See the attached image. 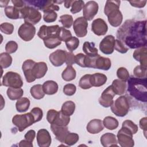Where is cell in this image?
Listing matches in <instances>:
<instances>
[{
    "label": "cell",
    "mask_w": 147,
    "mask_h": 147,
    "mask_svg": "<svg viewBox=\"0 0 147 147\" xmlns=\"http://www.w3.org/2000/svg\"><path fill=\"white\" fill-rule=\"evenodd\" d=\"M146 21L127 20L117 30V38L131 49L146 47Z\"/></svg>",
    "instance_id": "cell-1"
},
{
    "label": "cell",
    "mask_w": 147,
    "mask_h": 147,
    "mask_svg": "<svg viewBox=\"0 0 147 147\" xmlns=\"http://www.w3.org/2000/svg\"><path fill=\"white\" fill-rule=\"evenodd\" d=\"M127 81V92L138 101L146 103L147 101V79L129 77Z\"/></svg>",
    "instance_id": "cell-2"
},
{
    "label": "cell",
    "mask_w": 147,
    "mask_h": 147,
    "mask_svg": "<svg viewBox=\"0 0 147 147\" xmlns=\"http://www.w3.org/2000/svg\"><path fill=\"white\" fill-rule=\"evenodd\" d=\"M120 1H107L104 7V13L107 16L108 21L114 27L119 26L123 20V16L119 10Z\"/></svg>",
    "instance_id": "cell-3"
},
{
    "label": "cell",
    "mask_w": 147,
    "mask_h": 147,
    "mask_svg": "<svg viewBox=\"0 0 147 147\" xmlns=\"http://www.w3.org/2000/svg\"><path fill=\"white\" fill-rule=\"evenodd\" d=\"M84 65L85 67L107 71L111 66V62L109 58L100 56L99 54L93 57L86 55Z\"/></svg>",
    "instance_id": "cell-4"
},
{
    "label": "cell",
    "mask_w": 147,
    "mask_h": 147,
    "mask_svg": "<svg viewBox=\"0 0 147 147\" xmlns=\"http://www.w3.org/2000/svg\"><path fill=\"white\" fill-rule=\"evenodd\" d=\"M20 11L21 18H24L26 23L34 25L39 22L41 19V14L38 10L27 4L20 9Z\"/></svg>",
    "instance_id": "cell-5"
},
{
    "label": "cell",
    "mask_w": 147,
    "mask_h": 147,
    "mask_svg": "<svg viewBox=\"0 0 147 147\" xmlns=\"http://www.w3.org/2000/svg\"><path fill=\"white\" fill-rule=\"evenodd\" d=\"M130 107V101L126 96L121 95L111 105V111L118 117H125L128 113Z\"/></svg>",
    "instance_id": "cell-6"
},
{
    "label": "cell",
    "mask_w": 147,
    "mask_h": 147,
    "mask_svg": "<svg viewBox=\"0 0 147 147\" xmlns=\"http://www.w3.org/2000/svg\"><path fill=\"white\" fill-rule=\"evenodd\" d=\"M12 122L18 128L19 131H24L26 128L35 123L34 117L30 112L15 115L12 118Z\"/></svg>",
    "instance_id": "cell-7"
},
{
    "label": "cell",
    "mask_w": 147,
    "mask_h": 147,
    "mask_svg": "<svg viewBox=\"0 0 147 147\" xmlns=\"http://www.w3.org/2000/svg\"><path fill=\"white\" fill-rule=\"evenodd\" d=\"M2 85L13 88H21L23 86V81L20 74L9 71L3 76Z\"/></svg>",
    "instance_id": "cell-8"
},
{
    "label": "cell",
    "mask_w": 147,
    "mask_h": 147,
    "mask_svg": "<svg viewBox=\"0 0 147 147\" xmlns=\"http://www.w3.org/2000/svg\"><path fill=\"white\" fill-rule=\"evenodd\" d=\"M29 6H33L38 10H42L44 13L48 11H59L60 7L58 5L54 3L53 1H44V0H31L24 1Z\"/></svg>",
    "instance_id": "cell-9"
},
{
    "label": "cell",
    "mask_w": 147,
    "mask_h": 147,
    "mask_svg": "<svg viewBox=\"0 0 147 147\" xmlns=\"http://www.w3.org/2000/svg\"><path fill=\"white\" fill-rule=\"evenodd\" d=\"M133 135V133L129 129L122 127L117 135L118 143L122 147H133L134 145Z\"/></svg>",
    "instance_id": "cell-10"
},
{
    "label": "cell",
    "mask_w": 147,
    "mask_h": 147,
    "mask_svg": "<svg viewBox=\"0 0 147 147\" xmlns=\"http://www.w3.org/2000/svg\"><path fill=\"white\" fill-rule=\"evenodd\" d=\"M36 34V28L33 25L29 23H24L18 30V34L19 37L25 41H29L32 40Z\"/></svg>",
    "instance_id": "cell-11"
},
{
    "label": "cell",
    "mask_w": 147,
    "mask_h": 147,
    "mask_svg": "<svg viewBox=\"0 0 147 147\" xmlns=\"http://www.w3.org/2000/svg\"><path fill=\"white\" fill-rule=\"evenodd\" d=\"M87 27V21L83 17L77 18L73 22L74 30L78 37H84L86 36Z\"/></svg>",
    "instance_id": "cell-12"
},
{
    "label": "cell",
    "mask_w": 147,
    "mask_h": 147,
    "mask_svg": "<svg viewBox=\"0 0 147 147\" xmlns=\"http://www.w3.org/2000/svg\"><path fill=\"white\" fill-rule=\"evenodd\" d=\"M60 26L58 25L46 26L43 25L40 26L37 33V36L43 40L52 36H58ZM59 37V36H58Z\"/></svg>",
    "instance_id": "cell-13"
},
{
    "label": "cell",
    "mask_w": 147,
    "mask_h": 147,
    "mask_svg": "<svg viewBox=\"0 0 147 147\" xmlns=\"http://www.w3.org/2000/svg\"><path fill=\"white\" fill-rule=\"evenodd\" d=\"M115 37L113 35H107L105 37L99 44L100 51L106 55L113 53L114 50Z\"/></svg>",
    "instance_id": "cell-14"
},
{
    "label": "cell",
    "mask_w": 147,
    "mask_h": 147,
    "mask_svg": "<svg viewBox=\"0 0 147 147\" xmlns=\"http://www.w3.org/2000/svg\"><path fill=\"white\" fill-rule=\"evenodd\" d=\"M98 4L94 1H88L83 8V17L87 21L92 20L98 11Z\"/></svg>",
    "instance_id": "cell-15"
},
{
    "label": "cell",
    "mask_w": 147,
    "mask_h": 147,
    "mask_svg": "<svg viewBox=\"0 0 147 147\" xmlns=\"http://www.w3.org/2000/svg\"><path fill=\"white\" fill-rule=\"evenodd\" d=\"M115 94L114 92L112 87L109 86L102 93L98 101L99 104L104 107H109L113 104L114 100L113 98Z\"/></svg>",
    "instance_id": "cell-16"
},
{
    "label": "cell",
    "mask_w": 147,
    "mask_h": 147,
    "mask_svg": "<svg viewBox=\"0 0 147 147\" xmlns=\"http://www.w3.org/2000/svg\"><path fill=\"white\" fill-rule=\"evenodd\" d=\"M67 52L62 49H57L49 55V61L53 66L59 67L66 61Z\"/></svg>",
    "instance_id": "cell-17"
},
{
    "label": "cell",
    "mask_w": 147,
    "mask_h": 147,
    "mask_svg": "<svg viewBox=\"0 0 147 147\" xmlns=\"http://www.w3.org/2000/svg\"><path fill=\"white\" fill-rule=\"evenodd\" d=\"M91 30L97 36H103L108 30L106 22L100 18L94 20L91 24Z\"/></svg>",
    "instance_id": "cell-18"
},
{
    "label": "cell",
    "mask_w": 147,
    "mask_h": 147,
    "mask_svg": "<svg viewBox=\"0 0 147 147\" xmlns=\"http://www.w3.org/2000/svg\"><path fill=\"white\" fill-rule=\"evenodd\" d=\"M35 63L36 62L33 60L28 59L24 61L22 64V69L28 83L33 82L36 79L33 75V68Z\"/></svg>",
    "instance_id": "cell-19"
},
{
    "label": "cell",
    "mask_w": 147,
    "mask_h": 147,
    "mask_svg": "<svg viewBox=\"0 0 147 147\" xmlns=\"http://www.w3.org/2000/svg\"><path fill=\"white\" fill-rule=\"evenodd\" d=\"M52 139L49 131L45 129H40L37 133V142L40 147H48Z\"/></svg>",
    "instance_id": "cell-20"
},
{
    "label": "cell",
    "mask_w": 147,
    "mask_h": 147,
    "mask_svg": "<svg viewBox=\"0 0 147 147\" xmlns=\"http://www.w3.org/2000/svg\"><path fill=\"white\" fill-rule=\"evenodd\" d=\"M51 129L55 136L56 138L61 142H63L67 134L69 132L67 126H61L51 124Z\"/></svg>",
    "instance_id": "cell-21"
},
{
    "label": "cell",
    "mask_w": 147,
    "mask_h": 147,
    "mask_svg": "<svg viewBox=\"0 0 147 147\" xmlns=\"http://www.w3.org/2000/svg\"><path fill=\"white\" fill-rule=\"evenodd\" d=\"M133 57L136 60L140 61L141 66L144 68H146V46L138 48L136 49L133 54Z\"/></svg>",
    "instance_id": "cell-22"
},
{
    "label": "cell",
    "mask_w": 147,
    "mask_h": 147,
    "mask_svg": "<svg viewBox=\"0 0 147 147\" xmlns=\"http://www.w3.org/2000/svg\"><path fill=\"white\" fill-rule=\"evenodd\" d=\"M100 141L101 144L104 147L118 146L116 136L111 133H106L103 134L100 137Z\"/></svg>",
    "instance_id": "cell-23"
},
{
    "label": "cell",
    "mask_w": 147,
    "mask_h": 147,
    "mask_svg": "<svg viewBox=\"0 0 147 147\" xmlns=\"http://www.w3.org/2000/svg\"><path fill=\"white\" fill-rule=\"evenodd\" d=\"M86 129L91 134H98L103 129V122L99 119H92L88 123Z\"/></svg>",
    "instance_id": "cell-24"
},
{
    "label": "cell",
    "mask_w": 147,
    "mask_h": 147,
    "mask_svg": "<svg viewBox=\"0 0 147 147\" xmlns=\"http://www.w3.org/2000/svg\"><path fill=\"white\" fill-rule=\"evenodd\" d=\"M48 71V66L45 62L36 63L33 68V75L36 79H40L45 76Z\"/></svg>",
    "instance_id": "cell-25"
},
{
    "label": "cell",
    "mask_w": 147,
    "mask_h": 147,
    "mask_svg": "<svg viewBox=\"0 0 147 147\" xmlns=\"http://www.w3.org/2000/svg\"><path fill=\"white\" fill-rule=\"evenodd\" d=\"M107 76L101 73H95L91 75L90 82L93 87H100L105 84L107 81Z\"/></svg>",
    "instance_id": "cell-26"
},
{
    "label": "cell",
    "mask_w": 147,
    "mask_h": 147,
    "mask_svg": "<svg viewBox=\"0 0 147 147\" xmlns=\"http://www.w3.org/2000/svg\"><path fill=\"white\" fill-rule=\"evenodd\" d=\"M115 95H122L126 91V83L120 79H115L113 81L111 85Z\"/></svg>",
    "instance_id": "cell-27"
},
{
    "label": "cell",
    "mask_w": 147,
    "mask_h": 147,
    "mask_svg": "<svg viewBox=\"0 0 147 147\" xmlns=\"http://www.w3.org/2000/svg\"><path fill=\"white\" fill-rule=\"evenodd\" d=\"M45 94L47 95H53L57 92L58 84L53 80H47L42 85Z\"/></svg>",
    "instance_id": "cell-28"
},
{
    "label": "cell",
    "mask_w": 147,
    "mask_h": 147,
    "mask_svg": "<svg viewBox=\"0 0 147 147\" xmlns=\"http://www.w3.org/2000/svg\"><path fill=\"white\" fill-rule=\"evenodd\" d=\"M83 51L88 56L93 57L98 55V51L95 47L94 42H84L83 45Z\"/></svg>",
    "instance_id": "cell-29"
},
{
    "label": "cell",
    "mask_w": 147,
    "mask_h": 147,
    "mask_svg": "<svg viewBox=\"0 0 147 147\" xmlns=\"http://www.w3.org/2000/svg\"><path fill=\"white\" fill-rule=\"evenodd\" d=\"M6 93L8 98L10 100H14L22 98L24 94V91L21 88L9 87L7 90Z\"/></svg>",
    "instance_id": "cell-30"
},
{
    "label": "cell",
    "mask_w": 147,
    "mask_h": 147,
    "mask_svg": "<svg viewBox=\"0 0 147 147\" xmlns=\"http://www.w3.org/2000/svg\"><path fill=\"white\" fill-rule=\"evenodd\" d=\"M30 106V100L28 98L22 97L17 100L16 103L17 111L20 113L26 111Z\"/></svg>",
    "instance_id": "cell-31"
},
{
    "label": "cell",
    "mask_w": 147,
    "mask_h": 147,
    "mask_svg": "<svg viewBox=\"0 0 147 147\" xmlns=\"http://www.w3.org/2000/svg\"><path fill=\"white\" fill-rule=\"evenodd\" d=\"M5 14L7 17L11 20L21 18L20 11L18 9L13 6H9L5 8Z\"/></svg>",
    "instance_id": "cell-32"
},
{
    "label": "cell",
    "mask_w": 147,
    "mask_h": 147,
    "mask_svg": "<svg viewBox=\"0 0 147 147\" xmlns=\"http://www.w3.org/2000/svg\"><path fill=\"white\" fill-rule=\"evenodd\" d=\"M76 72L72 65L67 66L61 74V77L65 81L69 82L75 79Z\"/></svg>",
    "instance_id": "cell-33"
},
{
    "label": "cell",
    "mask_w": 147,
    "mask_h": 147,
    "mask_svg": "<svg viewBox=\"0 0 147 147\" xmlns=\"http://www.w3.org/2000/svg\"><path fill=\"white\" fill-rule=\"evenodd\" d=\"M75 110V103L71 100H67L65 102L61 108V111L64 115L71 116L72 115Z\"/></svg>",
    "instance_id": "cell-34"
},
{
    "label": "cell",
    "mask_w": 147,
    "mask_h": 147,
    "mask_svg": "<svg viewBox=\"0 0 147 147\" xmlns=\"http://www.w3.org/2000/svg\"><path fill=\"white\" fill-rule=\"evenodd\" d=\"M30 92L31 95L36 99H42L45 94L43 91L42 86L39 84L32 86L30 88Z\"/></svg>",
    "instance_id": "cell-35"
},
{
    "label": "cell",
    "mask_w": 147,
    "mask_h": 147,
    "mask_svg": "<svg viewBox=\"0 0 147 147\" xmlns=\"http://www.w3.org/2000/svg\"><path fill=\"white\" fill-rule=\"evenodd\" d=\"M103 126L109 130H114L117 129L119 125V123L118 120L110 116L106 117L103 121Z\"/></svg>",
    "instance_id": "cell-36"
},
{
    "label": "cell",
    "mask_w": 147,
    "mask_h": 147,
    "mask_svg": "<svg viewBox=\"0 0 147 147\" xmlns=\"http://www.w3.org/2000/svg\"><path fill=\"white\" fill-rule=\"evenodd\" d=\"M45 46L49 49H53L61 44V41L58 36H52L44 40Z\"/></svg>",
    "instance_id": "cell-37"
},
{
    "label": "cell",
    "mask_w": 147,
    "mask_h": 147,
    "mask_svg": "<svg viewBox=\"0 0 147 147\" xmlns=\"http://www.w3.org/2000/svg\"><path fill=\"white\" fill-rule=\"evenodd\" d=\"M12 63V57L9 53L3 52L0 54V65L2 68L9 67Z\"/></svg>",
    "instance_id": "cell-38"
},
{
    "label": "cell",
    "mask_w": 147,
    "mask_h": 147,
    "mask_svg": "<svg viewBox=\"0 0 147 147\" xmlns=\"http://www.w3.org/2000/svg\"><path fill=\"white\" fill-rule=\"evenodd\" d=\"M70 122L69 116L64 115L61 113V111H59L56 118L52 124H55L61 126H67Z\"/></svg>",
    "instance_id": "cell-39"
},
{
    "label": "cell",
    "mask_w": 147,
    "mask_h": 147,
    "mask_svg": "<svg viewBox=\"0 0 147 147\" xmlns=\"http://www.w3.org/2000/svg\"><path fill=\"white\" fill-rule=\"evenodd\" d=\"M65 42L68 50L70 52H72L79 47V40L78 39V38L76 37L72 36L69 39H68Z\"/></svg>",
    "instance_id": "cell-40"
},
{
    "label": "cell",
    "mask_w": 147,
    "mask_h": 147,
    "mask_svg": "<svg viewBox=\"0 0 147 147\" xmlns=\"http://www.w3.org/2000/svg\"><path fill=\"white\" fill-rule=\"evenodd\" d=\"M79 138V135L77 133L69 132L65 136L63 143H65L68 146H72L78 141Z\"/></svg>",
    "instance_id": "cell-41"
},
{
    "label": "cell",
    "mask_w": 147,
    "mask_h": 147,
    "mask_svg": "<svg viewBox=\"0 0 147 147\" xmlns=\"http://www.w3.org/2000/svg\"><path fill=\"white\" fill-rule=\"evenodd\" d=\"M90 74H86L83 75L80 79L79 82V86L82 89H89L92 87V85L90 82Z\"/></svg>",
    "instance_id": "cell-42"
},
{
    "label": "cell",
    "mask_w": 147,
    "mask_h": 147,
    "mask_svg": "<svg viewBox=\"0 0 147 147\" xmlns=\"http://www.w3.org/2000/svg\"><path fill=\"white\" fill-rule=\"evenodd\" d=\"M59 22H61L64 28H69L73 24L72 16L69 14L62 15L60 17Z\"/></svg>",
    "instance_id": "cell-43"
},
{
    "label": "cell",
    "mask_w": 147,
    "mask_h": 147,
    "mask_svg": "<svg viewBox=\"0 0 147 147\" xmlns=\"http://www.w3.org/2000/svg\"><path fill=\"white\" fill-rule=\"evenodd\" d=\"M146 68H144L141 65H138L134 68L133 70V74L136 78L141 79L145 78H146Z\"/></svg>",
    "instance_id": "cell-44"
},
{
    "label": "cell",
    "mask_w": 147,
    "mask_h": 147,
    "mask_svg": "<svg viewBox=\"0 0 147 147\" xmlns=\"http://www.w3.org/2000/svg\"><path fill=\"white\" fill-rule=\"evenodd\" d=\"M84 6V2L82 0L74 1L72 5L71 9L70 10L72 14H76L78 12H80Z\"/></svg>",
    "instance_id": "cell-45"
},
{
    "label": "cell",
    "mask_w": 147,
    "mask_h": 147,
    "mask_svg": "<svg viewBox=\"0 0 147 147\" xmlns=\"http://www.w3.org/2000/svg\"><path fill=\"white\" fill-rule=\"evenodd\" d=\"M58 36L60 40L62 41H66L68 39L72 37L71 31L66 29L64 27H60Z\"/></svg>",
    "instance_id": "cell-46"
},
{
    "label": "cell",
    "mask_w": 147,
    "mask_h": 147,
    "mask_svg": "<svg viewBox=\"0 0 147 147\" xmlns=\"http://www.w3.org/2000/svg\"><path fill=\"white\" fill-rule=\"evenodd\" d=\"M122 127H124L129 129L133 133V134H136L138 131V126L131 120H125L123 121Z\"/></svg>",
    "instance_id": "cell-47"
},
{
    "label": "cell",
    "mask_w": 147,
    "mask_h": 147,
    "mask_svg": "<svg viewBox=\"0 0 147 147\" xmlns=\"http://www.w3.org/2000/svg\"><path fill=\"white\" fill-rule=\"evenodd\" d=\"M57 17V14L55 11H48L44 13V21L47 23L55 21Z\"/></svg>",
    "instance_id": "cell-48"
},
{
    "label": "cell",
    "mask_w": 147,
    "mask_h": 147,
    "mask_svg": "<svg viewBox=\"0 0 147 147\" xmlns=\"http://www.w3.org/2000/svg\"><path fill=\"white\" fill-rule=\"evenodd\" d=\"M117 76L119 79L126 82L129 78V73L125 67H120L117 69Z\"/></svg>",
    "instance_id": "cell-49"
},
{
    "label": "cell",
    "mask_w": 147,
    "mask_h": 147,
    "mask_svg": "<svg viewBox=\"0 0 147 147\" xmlns=\"http://www.w3.org/2000/svg\"><path fill=\"white\" fill-rule=\"evenodd\" d=\"M0 30L5 34H11L14 30V25L9 22H3L0 25Z\"/></svg>",
    "instance_id": "cell-50"
},
{
    "label": "cell",
    "mask_w": 147,
    "mask_h": 147,
    "mask_svg": "<svg viewBox=\"0 0 147 147\" xmlns=\"http://www.w3.org/2000/svg\"><path fill=\"white\" fill-rule=\"evenodd\" d=\"M31 114L33 115L34 119V122H37L41 120L43 117L42 110L39 107H34L30 111Z\"/></svg>",
    "instance_id": "cell-51"
},
{
    "label": "cell",
    "mask_w": 147,
    "mask_h": 147,
    "mask_svg": "<svg viewBox=\"0 0 147 147\" xmlns=\"http://www.w3.org/2000/svg\"><path fill=\"white\" fill-rule=\"evenodd\" d=\"M76 90V87L75 84L69 83L65 84L63 87V92L67 96L73 95Z\"/></svg>",
    "instance_id": "cell-52"
},
{
    "label": "cell",
    "mask_w": 147,
    "mask_h": 147,
    "mask_svg": "<svg viewBox=\"0 0 147 147\" xmlns=\"http://www.w3.org/2000/svg\"><path fill=\"white\" fill-rule=\"evenodd\" d=\"M18 49V44L14 41H8L5 45V50L8 53H13Z\"/></svg>",
    "instance_id": "cell-53"
},
{
    "label": "cell",
    "mask_w": 147,
    "mask_h": 147,
    "mask_svg": "<svg viewBox=\"0 0 147 147\" xmlns=\"http://www.w3.org/2000/svg\"><path fill=\"white\" fill-rule=\"evenodd\" d=\"M114 49L117 52H118L121 53H125L129 50V48H127L122 41H121L120 40H119L118 39L115 40Z\"/></svg>",
    "instance_id": "cell-54"
},
{
    "label": "cell",
    "mask_w": 147,
    "mask_h": 147,
    "mask_svg": "<svg viewBox=\"0 0 147 147\" xmlns=\"http://www.w3.org/2000/svg\"><path fill=\"white\" fill-rule=\"evenodd\" d=\"M58 112L59 111L54 109H50L48 111L47 114V119L49 123L52 124L54 123L57 115Z\"/></svg>",
    "instance_id": "cell-55"
},
{
    "label": "cell",
    "mask_w": 147,
    "mask_h": 147,
    "mask_svg": "<svg viewBox=\"0 0 147 147\" xmlns=\"http://www.w3.org/2000/svg\"><path fill=\"white\" fill-rule=\"evenodd\" d=\"M85 57H86V55L82 53L76 54V55H75V63H76L80 67L84 68L85 67V65H84Z\"/></svg>",
    "instance_id": "cell-56"
},
{
    "label": "cell",
    "mask_w": 147,
    "mask_h": 147,
    "mask_svg": "<svg viewBox=\"0 0 147 147\" xmlns=\"http://www.w3.org/2000/svg\"><path fill=\"white\" fill-rule=\"evenodd\" d=\"M35 137H36V131L34 130H30L28 131L24 136L25 139L30 142H32L33 141Z\"/></svg>",
    "instance_id": "cell-57"
},
{
    "label": "cell",
    "mask_w": 147,
    "mask_h": 147,
    "mask_svg": "<svg viewBox=\"0 0 147 147\" xmlns=\"http://www.w3.org/2000/svg\"><path fill=\"white\" fill-rule=\"evenodd\" d=\"M65 63L67 66L72 65V64L75 63V55L72 52H67V59Z\"/></svg>",
    "instance_id": "cell-58"
},
{
    "label": "cell",
    "mask_w": 147,
    "mask_h": 147,
    "mask_svg": "<svg viewBox=\"0 0 147 147\" xmlns=\"http://www.w3.org/2000/svg\"><path fill=\"white\" fill-rule=\"evenodd\" d=\"M129 3L133 7L142 8L145 6L146 1H130Z\"/></svg>",
    "instance_id": "cell-59"
},
{
    "label": "cell",
    "mask_w": 147,
    "mask_h": 147,
    "mask_svg": "<svg viewBox=\"0 0 147 147\" xmlns=\"http://www.w3.org/2000/svg\"><path fill=\"white\" fill-rule=\"evenodd\" d=\"M139 125H140V127H141V129L144 130L145 136H146L145 134L146 133V129H147V118L146 117H144L140 119Z\"/></svg>",
    "instance_id": "cell-60"
},
{
    "label": "cell",
    "mask_w": 147,
    "mask_h": 147,
    "mask_svg": "<svg viewBox=\"0 0 147 147\" xmlns=\"http://www.w3.org/2000/svg\"><path fill=\"white\" fill-rule=\"evenodd\" d=\"M11 2L14 5V6L18 9L19 10L22 9L23 7H24L26 5L24 1H21V0H12Z\"/></svg>",
    "instance_id": "cell-61"
},
{
    "label": "cell",
    "mask_w": 147,
    "mask_h": 147,
    "mask_svg": "<svg viewBox=\"0 0 147 147\" xmlns=\"http://www.w3.org/2000/svg\"><path fill=\"white\" fill-rule=\"evenodd\" d=\"M18 146L20 147H32L33 144H32V142H30L25 139V140H21Z\"/></svg>",
    "instance_id": "cell-62"
},
{
    "label": "cell",
    "mask_w": 147,
    "mask_h": 147,
    "mask_svg": "<svg viewBox=\"0 0 147 147\" xmlns=\"http://www.w3.org/2000/svg\"><path fill=\"white\" fill-rule=\"evenodd\" d=\"M73 2H74V1H70V0H69V1H64V7L67 8V9L69 8L70 6L72 5Z\"/></svg>",
    "instance_id": "cell-63"
},
{
    "label": "cell",
    "mask_w": 147,
    "mask_h": 147,
    "mask_svg": "<svg viewBox=\"0 0 147 147\" xmlns=\"http://www.w3.org/2000/svg\"><path fill=\"white\" fill-rule=\"evenodd\" d=\"M9 2V1H0L1 7H6Z\"/></svg>",
    "instance_id": "cell-64"
}]
</instances>
